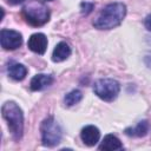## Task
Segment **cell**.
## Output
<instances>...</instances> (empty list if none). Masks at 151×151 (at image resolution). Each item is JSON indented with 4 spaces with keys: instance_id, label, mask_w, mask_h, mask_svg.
Masks as SVG:
<instances>
[{
    "instance_id": "obj_1",
    "label": "cell",
    "mask_w": 151,
    "mask_h": 151,
    "mask_svg": "<svg viewBox=\"0 0 151 151\" xmlns=\"http://www.w3.org/2000/svg\"><path fill=\"white\" fill-rule=\"evenodd\" d=\"M126 6L123 2H112L106 5L97 19L93 21V26L98 29H112L119 26L125 18Z\"/></svg>"
},
{
    "instance_id": "obj_2",
    "label": "cell",
    "mask_w": 151,
    "mask_h": 151,
    "mask_svg": "<svg viewBox=\"0 0 151 151\" xmlns=\"http://www.w3.org/2000/svg\"><path fill=\"white\" fill-rule=\"evenodd\" d=\"M1 112L13 138L19 140L24 132V114L21 109L14 101H6L1 107Z\"/></svg>"
},
{
    "instance_id": "obj_3",
    "label": "cell",
    "mask_w": 151,
    "mask_h": 151,
    "mask_svg": "<svg viewBox=\"0 0 151 151\" xmlns=\"http://www.w3.org/2000/svg\"><path fill=\"white\" fill-rule=\"evenodd\" d=\"M22 14L32 26H41L50 20L48 7L38 0H32L22 7Z\"/></svg>"
},
{
    "instance_id": "obj_4",
    "label": "cell",
    "mask_w": 151,
    "mask_h": 151,
    "mask_svg": "<svg viewBox=\"0 0 151 151\" xmlns=\"http://www.w3.org/2000/svg\"><path fill=\"white\" fill-rule=\"evenodd\" d=\"M40 131H41V140L45 146L52 147L60 143L63 136L61 127L53 117H48L41 123Z\"/></svg>"
},
{
    "instance_id": "obj_5",
    "label": "cell",
    "mask_w": 151,
    "mask_h": 151,
    "mask_svg": "<svg viewBox=\"0 0 151 151\" xmlns=\"http://www.w3.org/2000/svg\"><path fill=\"white\" fill-rule=\"evenodd\" d=\"M94 93L105 101H112L117 98L120 91V85L117 80L111 78L98 79L93 85Z\"/></svg>"
},
{
    "instance_id": "obj_6",
    "label": "cell",
    "mask_w": 151,
    "mask_h": 151,
    "mask_svg": "<svg viewBox=\"0 0 151 151\" xmlns=\"http://www.w3.org/2000/svg\"><path fill=\"white\" fill-rule=\"evenodd\" d=\"M0 42L5 50H17L22 44V37L19 32L13 29H1L0 32Z\"/></svg>"
},
{
    "instance_id": "obj_7",
    "label": "cell",
    "mask_w": 151,
    "mask_h": 151,
    "mask_svg": "<svg viewBox=\"0 0 151 151\" xmlns=\"http://www.w3.org/2000/svg\"><path fill=\"white\" fill-rule=\"evenodd\" d=\"M27 46L32 52L44 54L47 48V38L44 33H34L29 37Z\"/></svg>"
},
{
    "instance_id": "obj_8",
    "label": "cell",
    "mask_w": 151,
    "mask_h": 151,
    "mask_svg": "<svg viewBox=\"0 0 151 151\" xmlns=\"http://www.w3.org/2000/svg\"><path fill=\"white\" fill-rule=\"evenodd\" d=\"M80 137L81 140L84 142V144H86L87 146H94L100 138V132L98 130V127H96L94 125H87L85 127H83L81 132H80Z\"/></svg>"
},
{
    "instance_id": "obj_9",
    "label": "cell",
    "mask_w": 151,
    "mask_h": 151,
    "mask_svg": "<svg viewBox=\"0 0 151 151\" xmlns=\"http://www.w3.org/2000/svg\"><path fill=\"white\" fill-rule=\"evenodd\" d=\"M53 81H54V79L50 74H37L32 78V80L29 83V87L32 91H40V90H44V88L48 87L50 85H52Z\"/></svg>"
},
{
    "instance_id": "obj_10",
    "label": "cell",
    "mask_w": 151,
    "mask_h": 151,
    "mask_svg": "<svg viewBox=\"0 0 151 151\" xmlns=\"http://www.w3.org/2000/svg\"><path fill=\"white\" fill-rule=\"evenodd\" d=\"M71 54V47L68 46V44L61 41L59 44H57V46L53 50L52 53V60L55 63H60L66 60Z\"/></svg>"
},
{
    "instance_id": "obj_11",
    "label": "cell",
    "mask_w": 151,
    "mask_h": 151,
    "mask_svg": "<svg viewBox=\"0 0 151 151\" xmlns=\"http://www.w3.org/2000/svg\"><path fill=\"white\" fill-rule=\"evenodd\" d=\"M120 149H123V144L113 134H106L101 144L99 145V150H104V151H113V150H120Z\"/></svg>"
},
{
    "instance_id": "obj_12",
    "label": "cell",
    "mask_w": 151,
    "mask_h": 151,
    "mask_svg": "<svg viewBox=\"0 0 151 151\" xmlns=\"http://www.w3.org/2000/svg\"><path fill=\"white\" fill-rule=\"evenodd\" d=\"M150 130V124L147 120H140L134 127H127L125 129V133L127 136L132 137H144L147 134Z\"/></svg>"
},
{
    "instance_id": "obj_13",
    "label": "cell",
    "mask_w": 151,
    "mask_h": 151,
    "mask_svg": "<svg viewBox=\"0 0 151 151\" xmlns=\"http://www.w3.org/2000/svg\"><path fill=\"white\" fill-rule=\"evenodd\" d=\"M8 76L14 80H22L27 74V68L19 63H12L8 65Z\"/></svg>"
},
{
    "instance_id": "obj_14",
    "label": "cell",
    "mask_w": 151,
    "mask_h": 151,
    "mask_svg": "<svg viewBox=\"0 0 151 151\" xmlns=\"http://www.w3.org/2000/svg\"><path fill=\"white\" fill-rule=\"evenodd\" d=\"M83 98V93L79 90H72L71 92H68L65 96V105L66 106H73L76 104H78Z\"/></svg>"
},
{
    "instance_id": "obj_15",
    "label": "cell",
    "mask_w": 151,
    "mask_h": 151,
    "mask_svg": "<svg viewBox=\"0 0 151 151\" xmlns=\"http://www.w3.org/2000/svg\"><path fill=\"white\" fill-rule=\"evenodd\" d=\"M94 8V5L92 2H81L80 4V9H81V13L87 15L88 13L92 12V9Z\"/></svg>"
},
{
    "instance_id": "obj_16",
    "label": "cell",
    "mask_w": 151,
    "mask_h": 151,
    "mask_svg": "<svg viewBox=\"0 0 151 151\" xmlns=\"http://www.w3.org/2000/svg\"><path fill=\"white\" fill-rule=\"evenodd\" d=\"M144 25H145V27H146L149 31H151V14H149V15L145 18Z\"/></svg>"
},
{
    "instance_id": "obj_17",
    "label": "cell",
    "mask_w": 151,
    "mask_h": 151,
    "mask_svg": "<svg viewBox=\"0 0 151 151\" xmlns=\"http://www.w3.org/2000/svg\"><path fill=\"white\" fill-rule=\"evenodd\" d=\"M24 1H25V0H8V2L12 4V5H19V4L24 2Z\"/></svg>"
},
{
    "instance_id": "obj_18",
    "label": "cell",
    "mask_w": 151,
    "mask_h": 151,
    "mask_svg": "<svg viewBox=\"0 0 151 151\" xmlns=\"http://www.w3.org/2000/svg\"><path fill=\"white\" fill-rule=\"evenodd\" d=\"M46 1H51V0H46Z\"/></svg>"
}]
</instances>
